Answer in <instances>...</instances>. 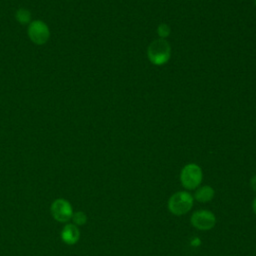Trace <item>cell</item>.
Masks as SVG:
<instances>
[{
	"label": "cell",
	"instance_id": "1",
	"mask_svg": "<svg viewBox=\"0 0 256 256\" xmlns=\"http://www.w3.org/2000/svg\"><path fill=\"white\" fill-rule=\"evenodd\" d=\"M147 56L152 64L156 66L164 65L171 57V46L165 39H156L149 44L147 48Z\"/></svg>",
	"mask_w": 256,
	"mask_h": 256
},
{
	"label": "cell",
	"instance_id": "2",
	"mask_svg": "<svg viewBox=\"0 0 256 256\" xmlns=\"http://www.w3.org/2000/svg\"><path fill=\"white\" fill-rule=\"evenodd\" d=\"M194 198L187 191H178L170 196L167 206L170 213L181 216L188 213L193 207Z\"/></svg>",
	"mask_w": 256,
	"mask_h": 256
},
{
	"label": "cell",
	"instance_id": "3",
	"mask_svg": "<svg viewBox=\"0 0 256 256\" xmlns=\"http://www.w3.org/2000/svg\"><path fill=\"white\" fill-rule=\"evenodd\" d=\"M203 180V172L199 165L195 163L186 164L180 172V182L187 190L197 189Z\"/></svg>",
	"mask_w": 256,
	"mask_h": 256
},
{
	"label": "cell",
	"instance_id": "4",
	"mask_svg": "<svg viewBox=\"0 0 256 256\" xmlns=\"http://www.w3.org/2000/svg\"><path fill=\"white\" fill-rule=\"evenodd\" d=\"M50 212L53 219L59 223H68L74 213L71 203L64 198L53 200L50 205Z\"/></svg>",
	"mask_w": 256,
	"mask_h": 256
},
{
	"label": "cell",
	"instance_id": "5",
	"mask_svg": "<svg viewBox=\"0 0 256 256\" xmlns=\"http://www.w3.org/2000/svg\"><path fill=\"white\" fill-rule=\"evenodd\" d=\"M190 222L193 227L198 230L207 231L212 229L216 224V217L213 212L209 210H197L193 212L190 218Z\"/></svg>",
	"mask_w": 256,
	"mask_h": 256
},
{
	"label": "cell",
	"instance_id": "6",
	"mask_svg": "<svg viewBox=\"0 0 256 256\" xmlns=\"http://www.w3.org/2000/svg\"><path fill=\"white\" fill-rule=\"evenodd\" d=\"M28 36L33 43L37 45H43L48 41L50 31L46 23L41 20H35L29 24Z\"/></svg>",
	"mask_w": 256,
	"mask_h": 256
},
{
	"label": "cell",
	"instance_id": "7",
	"mask_svg": "<svg viewBox=\"0 0 256 256\" xmlns=\"http://www.w3.org/2000/svg\"><path fill=\"white\" fill-rule=\"evenodd\" d=\"M60 238L67 245H74L80 239V229L73 223H65L60 232Z\"/></svg>",
	"mask_w": 256,
	"mask_h": 256
},
{
	"label": "cell",
	"instance_id": "8",
	"mask_svg": "<svg viewBox=\"0 0 256 256\" xmlns=\"http://www.w3.org/2000/svg\"><path fill=\"white\" fill-rule=\"evenodd\" d=\"M214 194V189L211 186L204 185L196 189L193 198L200 203H207L213 199Z\"/></svg>",
	"mask_w": 256,
	"mask_h": 256
},
{
	"label": "cell",
	"instance_id": "9",
	"mask_svg": "<svg viewBox=\"0 0 256 256\" xmlns=\"http://www.w3.org/2000/svg\"><path fill=\"white\" fill-rule=\"evenodd\" d=\"M71 221H72L73 224H75L78 227L83 226L87 222V215L83 211H76V212L73 213Z\"/></svg>",
	"mask_w": 256,
	"mask_h": 256
},
{
	"label": "cell",
	"instance_id": "10",
	"mask_svg": "<svg viewBox=\"0 0 256 256\" xmlns=\"http://www.w3.org/2000/svg\"><path fill=\"white\" fill-rule=\"evenodd\" d=\"M16 19L21 24H27L30 22L31 14H30L29 10L21 8V9L17 10V12H16Z\"/></svg>",
	"mask_w": 256,
	"mask_h": 256
},
{
	"label": "cell",
	"instance_id": "11",
	"mask_svg": "<svg viewBox=\"0 0 256 256\" xmlns=\"http://www.w3.org/2000/svg\"><path fill=\"white\" fill-rule=\"evenodd\" d=\"M170 32H171V29H170L169 25H167L166 23H161L157 27V34L162 39L167 38L170 35Z\"/></svg>",
	"mask_w": 256,
	"mask_h": 256
},
{
	"label": "cell",
	"instance_id": "12",
	"mask_svg": "<svg viewBox=\"0 0 256 256\" xmlns=\"http://www.w3.org/2000/svg\"><path fill=\"white\" fill-rule=\"evenodd\" d=\"M250 187H251V189L254 192H256V175L251 177V179H250Z\"/></svg>",
	"mask_w": 256,
	"mask_h": 256
},
{
	"label": "cell",
	"instance_id": "13",
	"mask_svg": "<svg viewBox=\"0 0 256 256\" xmlns=\"http://www.w3.org/2000/svg\"><path fill=\"white\" fill-rule=\"evenodd\" d=\"M252 209H253V212L256 214V197L254 198V200L252 202Z\"/></svg>",
	"mask_w": 256,
	"mask_h": 256
},
{
	"label": "cell",
	"instance_id": "14",
	"mask_svg": "<svg viewBox=\"0 0 256 256\" xmlns=\"http://www.w3.org/2000/svg\"><path fill=\"white\" fill-rule=\"evenodd\" d=\"M255 5H256V0H255Z\"/></svg>",
	"mask_w": 256,
	"mask_h": 256
}]
</instances>
